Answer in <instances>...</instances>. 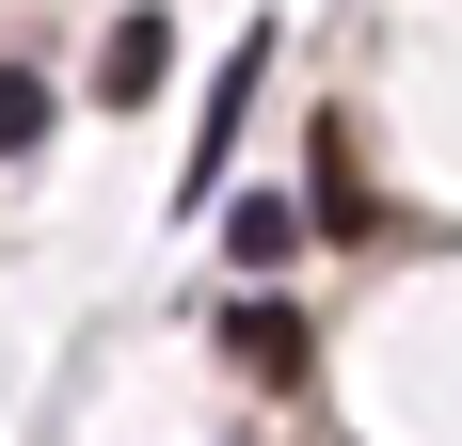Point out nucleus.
I'll list each match as a JSON object with an SVG mask.
<instances>
[{
    "label": "nucleus",
    "mask_w": 462,
    "mask_h": 446,
    "mask_svg": "<svg viewBox=\"0 0 462 446\" xmlns=\"http://www.w3.org/2000/svg\"><path fill=\"white\" fill-rule=\"evenodd\" d=\"M255 80H272V33H239V48H224V80H208V128H191V160H176L191 208L224 191V144H239V112H255Z\"/></svg>",
    "instance_id": "obj_1"
},
{
    "label": "nucleus",
    "mask_w": 462,
    "mask_h": 446,
    "mask_svg": "<svg viewBox=\"0 0 462 446\" xmlns=\"http://www.w3.org/2000/svg\"><path fill=\"white\" fill-rule=\"evenodd\" d=\"M160 64H176L160 16H112V33H96V96H160Z\"/></svg>",
    "instance_id": "obj_2"
},
{
    "label": "nucleus",
    "mask_w": 462,
    "mask_h": 446,
    "mask_svg": "<svg viewBox=\"0 0 462 446\" xmlns=\"http://www.w3.org/2000/svg\"><path fill=\"white\" fill-rule=\"evenodd\" d=\"M224 239H239V271H287V256H303V208H287V191H255Z\"/></svg>",
    "instance_id": "obj_3"
},
{
    "label": "nucleus",
    "mask_w": 462,
    "mask_h": 446,
    "mask_svg": "<svg viewBox=\"0 0 462 446\" xmlns=\"http://www.w3.org/2000/svg\"><path fill=\"white\" fill-rule=\"evenodd\" d=\"M239 367H272V383H303V319H287V303H239Z\"/></svg>",
    "instance_id": "obj_4"
},
{
    "label": "nucleus",
    "mask_w": 462,
    "mask_h": 446,
    "mask_svg": "<svg viewBox=\"0 0 462 446\" xmlns=\"http://www.w3.org/2000/svg\"><path fill=\"white\" fill-rule=\"evenodd\" d=\"M16 144H48V80L32 64H0V160H16Z\"/></svg>",
    "instance_id": "obj_5"
}]
</instances>
